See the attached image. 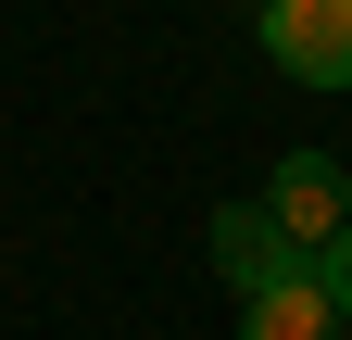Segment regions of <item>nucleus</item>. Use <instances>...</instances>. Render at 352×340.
<instances>
[{
    "label": "nucleus",
    "instance_id": "obj_3",
    "mask_svg": "<svg viewBox=\"0 0 352 340\" xmlns=\"http://www.w3.org/2000/svg\"><path fill=\"white\" fill-rule=\"evenodd\" d=\"M214 265H227V290L252 303V290H277L302 252L277 240V215H264V202H227V215H214Z\"/></svg>",
    "mask_w": 352,
    "mask_h": 340
},
{
    "label": "nucleus",
    "instance_id": "obj_5",
    "mask_svg": "<svg viewBox=\"0 0 352 340\" xmlns=\"http://www.w3.org/2000/svg\"><path fill=\"white\" fill-rule=\"evenodd\" d=\"M315 277H327V303H340V328H352V227H340V240L315 252Z\"/></svg>",
    "mask_w": 352,
    "mask_h": 340
},
{
    "label": "nucleus",
    "instance_id": "obj_1",
    "mask_svg": "<svg viewBox=\"0 0 352 340\" xmlns=\"http://www.w3.org/2000/svg\"><path fill=\"white\" fill-rule=\"evenodd\" d=\"M252 38H264L277 76H302V89H352V0H264Z\"/></svg>",
    "mask_w": 352,
    "mask_h": 340
},
{
    "label": "nucleus",
    "instance_id": "obj_4",
    "mask_svg": "<svg viewBox=\"0 0 352 340\" xmlns=\"http://www.w3.org/2000/svg\"><path fill=\"white\" fill-rule=\"evenodd\" d=\"M239 340H340L327 277H315V265H289L277 290H252V303H239Z\"/></svg>",
    "mask_w": 352,
    "mask_h": 340
},
{
    "label": "nucleus",
    "instance_id": "obj_2",
    "mask_svg": "<svg viewBox=\"0 0 352 340\" xmlns=\"http://www.w3.org/2000/svg\"><path fill=\"white\" fill-rule=\"evenodd\" d=\"M264 215H277V240L315 265V252L352 227V177H340V151H289L277 177H264Z\"/></svg>",
    "mask_w": 352,
    "mask_h": 340
}]
</instances>
